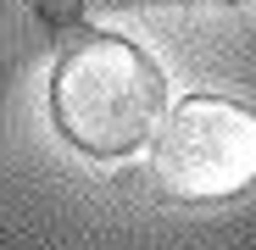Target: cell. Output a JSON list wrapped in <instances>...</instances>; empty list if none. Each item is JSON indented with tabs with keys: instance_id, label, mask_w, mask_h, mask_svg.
Masks as SVG:
<instances>
[{
	"instance_id": "cell-1",
	"label": "cell",
	"mask_w": 256,
	"mask_h": 250,
	"mask_svg": "<svg viewBox=\"0 0 256 250\" xmlns=\"http://www.w3.org/2000/svg\"><path fill=\"white\" fill-rule=\"evenodd\" d=\"M50 117L72 150L122 161L156 139L167 117V78L134 39L90 33L50 72Z\"/></svg>"
},
{
	"instance_id": "cell-3",
	"label": "cell",
	"mask_w": 256,
	"mask_h": 250,
	"mask_svg": "<svg viewBox=\"0 0 256 250\" xmlns=\"http://www.w3.org/2000/svg\"><path fill=\"white\" fill-rule=\"evenodd\" d=\"M95 6H195V0H95ZM212 6H234V0H212Z\"/></svg>"
},
{
	"instance_id": "cell-2",
	"label": "cell",
	"mask_w": 256,
	"mask_h": 250,
	"mask_svg": "<svg viewBox=\"0 0 256 250\" xmlns=\"http://www.w3.org/2000/svg\"><path fill=\"white\" fill-rule=\"evenodd\" d=\"M150 178L184 206H218L256 184V111L223 95H190L150 139Z\"/></svg>"
}]
</instances>
